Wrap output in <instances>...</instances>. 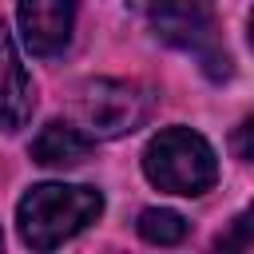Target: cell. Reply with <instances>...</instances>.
Listing matches in <instances>:
<instances>
[{
	"label": "cell",
	"instance_id": "obj_6",
	"mask_svg": "<svg viewBox=\"0 0 254 254\" xmlns=\"http://www.w3.org/2000/svg\"><path fill=\"white\" fill-rule=\"evenodd\" d=\"M36 111V87L32 75L20 60V48L8 32V24L0 20V131L16 135Z\"/></svg>",
	"mask_w": 254,
	"mask_h": 254
},
{
	"label": "cell",
	"instance_id": "obj_12",
	"mask_svg": "<svg viewBox=\"0 0 254 254\" xmlns=\"http://www.w3.org/2000/svg\"><path fill=\"white\" fill-rule=\"evenodd\" d=\"M0 246H4V234H0Z\"/></svg>",
	"mask_w": 254,
	"mask_h": 254
},
{
	"label": "cell",
	"instance_id": "obj_7",
	"mask_svg": "<svg viewBox=\"0 0 254 254\" xmlns=\"http://www.w3.org/2000/svg\"><path fill=\"white\" fill-rule=\"evenodd\" d=\"M91 135H83L71 119H52L40 127V135L32 139V159L40 167H52V171H64V167H75L87 159L91 151Z\"/></svg>",
	"mask_w": 254,
	"mask_h": 254
},
{
	"label": "cell",
	"instance_id": "obj_4",
	"mask_svg": "<svg viewBox=\"0 0 254 254\" xmlns=\"http://www.w3.org/2000/svg\"><path fill=\"white\" fill-rule=\"evenodd\" d=\"M151 95L135 79H87L75 87L71 99V123L91 139H115L135 131L147 119Z\"/></svg>",
	"mask_w": 254,
	"mask_h": 254
},
{
	"label": "cell",
	"instance_id": "obj_9",
	"mask_svg": "<svg viewBox=\"0 0 254 254\" xmlns=\"http://www.w3.org/2000/svg\"><path fill=\"white\" fill-rule=\"evenodd\" d=\"M250 242H254V202L234 214L226 234H218V246H226V250H238V246H250Z\"/></svg>",
	"mask_w": 254,
	"mask_h": 254
},
{
	"label": "cell",
	"instance_id": "obj_11",
	"mask_svg": "<svg viewBox=\"0 0 254 254\" xmlns=\"http://www.w3.org/2000/svg\"><path fill=\"white\" fill-rule=\"evenodd\" d=\"M250 48H254V8H250Z\"/></svg>",
	"mask_w": 254,
	"mask_h": 254
},
{
	"label": "cell",
	"instance_id": "obj_8",
	"mask_svg": "<svg viewBox=\"0 0 254 254\" xmlns=\"http://www.w3.org/2000/svg\"><path fill=\"white\" fill-rule=\"evenodd\" d=\"M135 226H139V238L151 246H175L187 238V218L179 210H167V206H147Z\"/></svg>",
	"mask_w": 254,
	"mask_h": 254
},
{
	"label": "cell",
	"instance_id": "obj_1",
	"mask_svg": "<svg viewBox=\"0 0 254 254\" xmlns=\"http://www.w3.org/2000/svg\"><path fill=\"white\" fill-rule=\"evenodd\" d=\"M103 214V190L79 183H36L16 202L20 242L32 250H56Z\"/></svg>",
	"mask_w": 254,
	"mask_h": 254
},
{
	"label": "cell",
	"instance_id": "obj_2",
	"mask_svg": "<svg viewBox=\"0 0 254 254\" xmlns=\"http://www.w3.org/2000/svg\"><path fill=\"white\" fill-rule=\"evenodd\" d=\"M127 8L143 16L155 36L190 52L210 79L230 75V56L214 28V0H127Z\"/></svg>",
	"mask_w": 254,
	"mask_h": 254
},
{
	"label": "cell",
	"instance_id": "obj_3",
	"mask_svg": "<svg viewBox=\"0 0 254 254\" xmlns=\"http://www.w3.org/2000/svg\"><path fill=\"white\" fill-rule=\"evenodd\" d=\"M143 175L151 187L183 198H198L218 183L214 147L190 127H163L143 147Z\"/></svg>",
	"mask_w": 254,
	"mask_h": 254
},
{
	"label": "cell",
	"instance_id": "obj_10",
	"mask_svg": "<svg viewBox=\"0 0 254 254\" xmlns=\"http://www.w3.org/2000/svg\"><path fill=\"white\" fill-rule=\"evenodd\" d=\"M230 151H234V159L254 163V115H246V119L230 131Z\"/></svg>",
	"mask_w": 254,
	"mask_h": 254
},
{
	"label": "cell",
	"instance_id": "obj_5",
	"mask_svg": "<svg viewBox=\"0 0 254 254\" xmlns=\"http://www.w3.org/2000/svg\"><path fill=\"white\" fill-rule=\"evenodd\" d=\"M79 0H20V36L32 56H60L71 40Z\"/></svg>",
	"mask_w": 254,
	"mask_h": 254
}]
</instances>
